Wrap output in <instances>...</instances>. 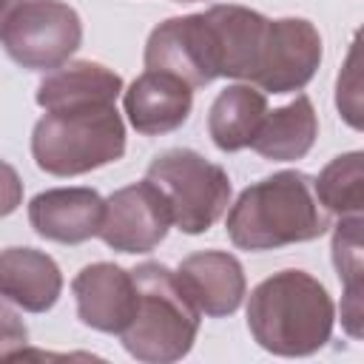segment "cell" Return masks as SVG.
Wrapping results in <instances>:
<instances>
[{"instance_id": "cell-18", "label": "cell", "mask_w": 364, "mask_h": 364, "mask_svg": "<svg viewBox=\"0 0 364 364\" xmlns=\"http://www.w3.org/2000/svg\"><path fill=\"white\" fill-rule=\"evenodd\" d=\"M267 114V97L250 82L228 85L216 94L208 114V134L213 145L225 154L242 151L256 136L262 119Z\"/></svg>"}, {"instance_id": "cell-21", "label": "cell", "mask_w": 364, "mask_h": 364, "mask_svg": "<svg viewBox=\"0 0 364 364\" xmlns=\"http://www.w3.org/2000/svg\"><path fill=\"white\" fill-rule=\"evenodd\" d=\"M26 344H28V327H26V321L17 316V310H11L0 299V361H9V358L23 355Z\"/></svg>"}, {"instance_id": "cell-1", "label": "cell", "mask_w": 364, "mask_h": 364, "mask_svg": "<svg viewBox=\"0 0 364 364\" xmlns=\"http://www.w3.org/2000/svg\"><path fill=\"white\" fill-rule=\"evenodd\" d=\"M336 324L327 287L307 270H279L259 282L247 299V330L253 341L284 358L318 353Z\"/></svg>"}, {"instance_id": "cell-11", "label": "cell", "mask_w": 364, "mask_h": 364, "mask_svg": "<svg viewBox=\"0 0 364 364\" xmlns=\"http://www.w3.org/2000/svg\"><path fill=\"white\" fill-rule=\"evenodd\" d=\"M122 105L131 128L142 136H162L188 122L193 88L168 71H142L125 91Z\"/></svg>"}, {"instance_id": "cell-16", "label": "cell", "mask_w": 364, "mask_h": 364, "mask_svg": "<svg viewBox=\"0 0 364 364\" xmlns=\"http://www.w3.org/2000/svg\"><path fill=\"white\" fill-rule=\"evenodd\" d=\"M122 94V77L102 63L77 60L60 65L43 77L37 85V105L43 111L80 108V105H105L117 102Z\"/></svg>"}, {"instance_id": "cell-7", "label": "cell", "mask_w": 364, "mask_h": 364, "mask_svg": "<svg viewBox=\"0 0 364 364\" xmlns=\"http://www.w3.org/2000/svg\"><path fill=\"white\" fill-rule=\"evenodd\" d=\"M321 65V34L304 17L267 20L264 43L259 51L250 85L264 94L301 91Z\"/></svg>"}, {"instance_id": "cell-19", "label": "cell", "mask_w": 364, "mask_h": 364, "mask_svg": "<svg viewBox=\"0 0 364 364\" xmlns=\"http://www.w3.org/2000/svg\"><path fill=\"white\" fill-rule=\"evenodd\" d=\"M333 264L338 279L344 282V301H341V321L350 336H361V316H364V259H361V213L341 216L333 230Z\"/></svg>"}, {"instance_id": "cell-6", "label": "cell", "mask_w": 364, "mask_h": 364, "mask_svg": "<svg viewBox=\"0 0 364 364\" xmlns=\"http://www.w3.org/2000/svg\"><path fill=\"white\" fill-rule=\"evenodd\" d=\"M0 43L28 71H54L82 43V20L63 0H23L6 23Z\"/></svg>"}, {"instance_id": "cell-9", "label": "cell", "mask_w": 364, "mask_h": 364, "mask_svg": "<svg viewBox=\"0 0 364 364\" xmlns=\"http://www.w3.org/2000/svg\"><path fill=\"white\" fill-rule=\"evenodd\" d=\"M145 68L168 71L185 80L191 88H202L216 80L213 46L205 14L168 17L159 23L145 43Z\"/></svg>"}, {"instance_id": "cell-17", "label": "cell", "mask_w": 364, "mask_h": 364, "mask_svg": "<svg viewBox=\"0 0 364 364\" xmlns=\"http://www.w3.org/2000/svg\"><path fill=\"white\" fill-rule=\"evenodd\" d=\"M318 136V117L307 94H296L293 102L264 114L250 148L273 162H296L307 156Z\"/></svg>"}, {"instance_id": "cell-3", "label": "cell", "mask_w": 364, "mask_h": 364, "mask_svg": "<svg viewBox=\"0 0 364 364\" xmlns=\"http://www.w3.org/2000/svg\"><path fill=\"white\" fill-rule=\"evenodd\" d=\"M136 304L119 333L128 355L145 364H171L191 353L199 333V307L176 270L162 262H142L131 270Z\"/></svg>"}, {"instance_id": "cell-4", "label": "cell", "mask_w": 364, "mask_h": 364, "mask_svg": "<svg viewBox=\"0 0 364 364\" xmlns=\"http://www.w3.org/2000/svg\"><path fill=\"white\" fill-rule=\"evenodd\" d=\"M125 122L114 102L46 111L31 131V156L51 176H80L122 159Z\"/></svg>"}, {"instance_id": "cell-10", "label": "cell", "mask_w": 364, "mask_h": 364, "mask_svg": "<svg viewBox=\"0 0 364 364\" xmlns=\"http://www.w3.org/2000/svg\"><path fill=\"white\" fill-rule=\"evenodd\" d=\"M71 293L77 301V318L100 333H122L136 304V284L131 270L114 262L85 264L74 282Z\"/></svg>"}, {"instance_id": "cell-14", "label": "cell", "mask_w": 364, "mask_h": 364, "mask_svg": "<svg viewBox=\"0 0 364 364\" xmlns=\"http://www.w3.org/2000/svg\"><path fill=\"white\" fill-rule=\"evenodd\" d=\"M176 276L185 284L193 304L199 307V313L213 318L236 313L247 293L245 267L228 250L191 253L188 259H182Z\"/></svg>"}, {"instance_id": "cell-8", "label": "cell", "mask_w": 364, "mask_h": 364, "mask_svg": "<svg viewBox=\"0 0 364 364\" xmlns=\"http://www.w3.org/2000/svg\"><path fill=\"white\" fill-rule=\"evenodd\" d=\"M173 225L168 199L151 182H134L105 199L100 239L117 253H151Z\"/></svg>"}, {"instance_id": "cell-22", "label": "cell", "mask_w": 364, "mask_h": 364, "mask_svg": "<svg viewBox=\"0 0 364 364\" xmlns=\"http://www.w3.org/2000/svg\"><path fill=\"white\" fill-rule=\"evenodd\" d=\"M20 205H23V179L6 159H0V216L14 213Z\"/></svg>"}, {"instance_id": "cell-5", "label": "cell", "mask_w": 364, "mask_h": 364, "mask_svg": "<svg viewBox=\"0 0 364 364\" xmlns=\"http://www.w3.org/2000/svg\"><path fill=\"white\" fill-rule=\"evenodd\" d=\"M168 199L171 219L182 233H205L230 205L228 171L191 148H168L156 154L145 171Z\"/></svg>"}, {"instance_id": "cell-24", "label": "cell", "mask_w": 364, "mask_h": 364, "mask_svg": "<svg viewBox=\"0 0 364 364\" xmlns=\"http://www.w3.org/2000/svg\"><path fill=\"white\" fill-rule=\"evenodd\" d=\"M176 3H196V0H176Z\"/></svg>"}, {"instance_id": "cell-12", "label": "cell", "mask_w": 364, "mask_h": 364, "mask_svg": "<svg viewBox=\"0 0 364 364\" xmlns=\"http://www.w3.org/2000/svg\"><path fill=\"white\" fill-rule=\"evenodd\" d=\"M202 14H205L208 31H210L216 77L250 82L256 63H259L262 43H264L267 17L253 11V9L233 6V3L210 6Z\"/></svg>"}, {"instance_id": "cell-23", "label": "cell", "mask_w": 364, "mask_h": 364, "mask_svg": "<svg viewBox=\"0 0 364 364\" xmlns=\"http://www.w3.org/2000/svg\"><path fill=\"white\" fill-rule=\"evenodd\" d=\"M23 0H0V34H3V28H6V23L11 20V14L17 11V6H20Z\"/></svg>"}, {"instance_id": "cell-2", "label": "cell", "mask_w": 364, "mask_h": 364, "mask_svg": "<svg viewBox=\"0 0 364 364\" xmlns=\"http://www.w3.org/2000/svg\"><path fill=\"white\" fill-rule=\"evenodd\" d=\"M228 236L239 250H276L327 233L330 213L301 171H279L247 185L228 210Z\"/></svg>"}, {"instance_id": "cell-20", "label": "cell", "mask_w": 364, "mask_h": 364, "mask_svg": "<svg viewBox=\"0 0 364 364\" xmlns=\"http://www.w3.org/2000/svg\"><path fill=\"white\" fill-rule=\"evenodd\" d=\"M313 191L327 213L358 216L364 208V154L350 151L330 159L313 179Z\"/></svg>"}, {"instance_id": "cell-15", "label": "cell", "mask_w": 364, "mask_h": 364, "mask_svg": "<svg viewBox=\"0 0 364 364\" xmlns=\"http://www.w3.org/2000/svg\"><path fill=\"white\" fill-rule=\"evenodd\" d=\"M63 293V273L57 262L34 247L0 250V299L28 310L46 313Z\"/></svg>"}, {"instance_id": "cell-13", "label": "cell", "mask_w": 364, "mask_h": 364, "mask_svg": "<svg viewBox=\"0 0 364 364\" xmlns=\"http://www.w3.org/2000/svg\"><path fill=\"white\" fill-rule=\"evenodd\" d=\"M105 199L94 188H48L28 202L37 236L60 245H82L100 233Z\"/></svg>"}]
</instances>
